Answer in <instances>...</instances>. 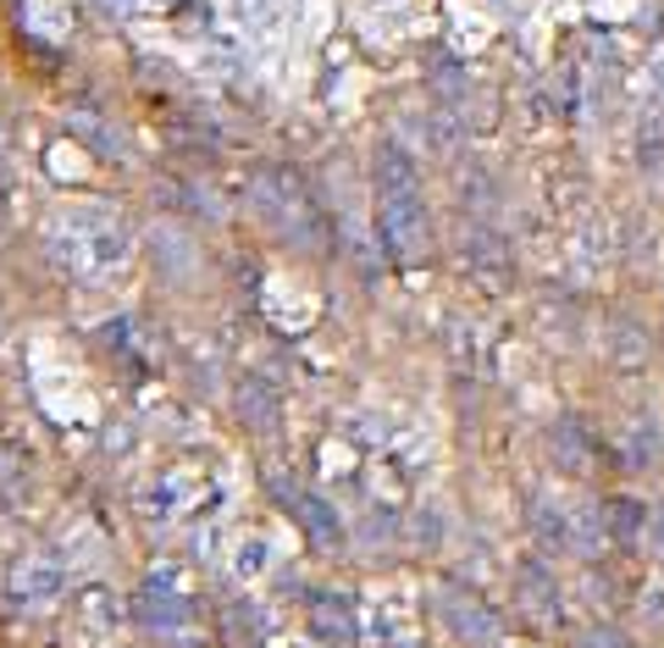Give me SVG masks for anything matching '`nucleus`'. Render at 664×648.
Wrapping results in <instances>:
<instances>
[{"mask_svg":"<svg viewBox=\"0 0 664 648\" xmlns=\"http://www.w3.org/2000/svg\"><path fill=\"white\" fill-rule=\"evenodd\" d=\"M377 233H383V249L394 261H421L427 255V211H421V194H383L377 200Z\"/></svg>","mask_w":664,"mask_h":648,"instance_id":"obj_1","label":"nucleus"},{"mask_svg":"<svg viewBox=\"0 0 664 648\" xmlns=\"http://www.w3.org/2000/svg\"><path fill=\"white\" fill-rule=\"evenodd\" d=\"M438 615H443V626H449L465 648H499V642H504L499 615H493L482 598L460 593V587H443V593H438Z\"/></svg>","mask_w":664,"mask_h":648,"instance_id":"obj_2","label":"nucleus"},{"mask_svg":"<svg viewBox=\"0 0 664 648\" xmlns=\"http://www.w3.org/2000/svg\"><path fill=\"white\" fill-rule=\"evenodd\" d=\"M277 499H282V510L304 527V538H310L315 549H344V521H339V510H332L321 493H310V488H299V482H277Z\"/></svg>","mask_w":664,"mask_h":648,"instance_id":"obj_3","label":"nucleus"},{"mask_svg":"<svg viewBox=\"0 0 664 648\" xmlns=\"http://www.w3.org/2000/svg\"><path fill=\"white\" fill-rule=\"evenodd\" d=\"M233 411H238V422L249 433H277V422H282V400H277V389L266 378H238Z\"/></svg>","mask_w":664,"mask_h":648,"instance_id":"obj_4","label":"nucleus"},{"mask_svg":"<svg viewBox=\"0 0 664 648\" xmlns=\"http://www.w3.org/2000/svg\"><path fill=\"white\" fill-rule=\"evenodd\" d=\"M460 255H465V266H471V277L482 288H504L510 283V244L499 233H471L460 244Z\"/></svg>","mask_w":664,"mask_h":648,"instance_id":"obj_5","label":"nucleus"},{"mask_svg":"<svg viewBox=\"0 0 664 648\" xmlns=\"http://www.w3.org/2000/svg\"><path fill=\"white\" fill-rule=\"evenodd\" d=\"M548 449H554V466H559L565 477H587V471H592V455H598V449H592V438L581 433V422H570V416H565V422H554Z\"/></svg>","mask_w":664,"mask_h":648,"instance_id":"obj_6","label":"nucleus"},{"mask_svg":"<svg viewBox=\"0 0 664 648\" xmlns=\"http://www.w3.org/2000/svg\"><path fill=\"white\" fill-rule=\"evenodd\" d=\"M310 631H315L321 642H339V648H350V642H355L350 604H344V598H332V593H315V598H310Z\"/></svg>","mask_w":664,"mask_h":648,"instance_id":"obj_7","label":"nucleus"},{"mask_svg":"<svg viewBox=\"0 0 664 648\" xmlns=\"http://www.w3.org/2000/svg\"><path fill=\"white\" fill-rule=\"evenodd\" d=\"M416 189H421V172H416L410 150L383 145L377 150V194H416Z\"/></svg>","mask_w":664,"mask_h":648,"instance_id":"obj_8","label":"nucleus"},{"mask_svg":"<svg viewBox=\"0 0 664 648\" xmlns=\"http://www.w3.org/2000/svg\"><path fill=\"white\" fill-rule=\"evenodd\" d=\"M139 615H144V626H156V631H178V626H183V593L150 582V587L139 593Z\"/></svg>","mask_w":664,"mask_h":648,"instance_id":"obj_9","label":"nucleus"},{"mask_svg":"<svg viewBox=\"0 0 664 648\" xmlns=\"http://www.w3.org/2000/svg\"><path fill=\"white\" fill-rule=\"evenodd\" d=\"M521 598H526V609H532V615H543V620H548V615H559L554 582H548L537 565H526V571H521Z\"/></svg>","mask_w":664,"mask_h":648,"instance_id":"obj_10","label":"nucleus"},{"mask_svg":"<svg viewBox=\"0 0 664 648\" xmlns=\"http://www.w3.org/2000/svg\"><path fill=\"white\" fill-rule=\"evenodd\" d=\"M609 532H614V543H636L642 538V504L636 499H614L609 504Z\"/></svg>","mask_w":664,"mask_h":648,"instance_id":"obj_11","label":"nucleus"},{"mask_svg":"<svg viewBox=\"0 0 664 648\" xmlns=\"http://www.w3.org/2000/svg\"><path fill=\"white\" fill-rule=\"evenodd\" d=\"M609 339H614V355H620V361H625V367H631V361H642V355H647V333H642V328H636V321H625V316H620V321H614V333H609Z\"/></svg>","mask_w":664,"mask_h":648,"instance_id":"obj_12","label":"nucleus"},{"mask_svg":"<svg viewBox=\"0 0 664 648\" xmlns=\"http://www.w3.org/2000/svg\"><path fill=\"white\" fill-rule=\"evenodd\" d=\"M653 460H658V427L642 416V422L631 427V460H625V466H653Z\"/></svg>","mask_w":664,"mask_h":648,"instance_id":"obj_13","label":"nucleus"},{"mask_svg":"<svg viewBox=\"0 0 664 648\" xmlns=\"http://www.w3.org/2000/svg\"><path fill=\"white\" fill-rule=\"evenodd\" d=\"M576 648H631V642H625L620 631H609V626H592V631H587Z\"/></svg>","mask_w":664,"mask_h":648,"instance_id":"obj_14","label":"nucleus"},{"mask_svg":"<svg viewBox=\"0 0 664 648\" xmlns=\"http://www.w3.org/2000/svg\"><path fill=\"white\" fill-rule=\"evenodd\" d=\"M653 554H658V560H664V510H658V516H653Z\"/></svg>","mask_w":664,"mask_h":648,"instance_id":"obj_15","label":"nucleus"}]
</instances>
